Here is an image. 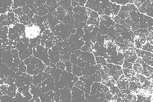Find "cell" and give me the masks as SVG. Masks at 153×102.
Masks as SVG:
<instances>
[{"label":"cell","instance_id":"obj_1","mask_svg":"<svg viewBox=\"0 0 153 102\" xmlns=\"http://www.w3.org/2000/svg\"><path fill=\"white\" fill-rule=\"evenodd\" d=\"M24 63L26 65V72L30 75H35L43 72L46 68V65L41 60L35 56H29L24 60Z\"/></svg>","mask_w":153,"mask_h":102},{"label":"cell","instance_id":"obj_2","mask_svg":"<svg viewBox=\"0 0 153 102\" xmlns=\"http://www.w3.org/2000/svg\"><path fill=\"white\" fill-rule=\"evenodd\" d=\"M72 12H73V17L75 20V23H74L75 29L85 27L88 20L86 7L78 5V6L73 7Z\"/></svg>","mask_w":153,"mask_h":102},{"label":"cell","instance_id":"obj_3","mask_svg":"<svg viewBox=\"0 0 153 102\" xmlns=\"http://www.w3.org/2000/svg\"><path fill=\"white\" fill-rule=\"evenodd\" d=\"M111 2L110 0H95L94 7L92 10L97 12L99 16L106 15L111 16Z\"/></svg>","mask_w":153,"mask_h":102},{"label":"cell","instance_id":"obj_4","mask_svg":"<svg viewBox=\"0 0 153 102\" xmlns=\"http://www.w3.org/2000/svg\"><path fill=\"white\" fill-rule=\"evenodd\" d=\"M109 91V87H106L105 84L101 82H94L91 85L90 95H93L98 99H105L106 93Z\"/></svg>","mask_w":153,"mask_h":102},{"label":"cell","instance_id":"obj_5","mask_svg":"<svg viewBox=\"0 0 153 102\" xmlns=\"http://www.w3.org/2000/svg\"><path fill=\"white\" fill-rule=\"evenodd\" d=\"M33 56L37 57L42 61L44 62L46 65H50V60L48 57V49L42 46L40 44H39L37 46L33 48Z\"/></svg>","mask_w":153,"mask_h":102},{"label":"cell","instance_id":"obj_6","mask_svg":"<svg viewBox=\"0 0 153 102\" xmlns=\"http://www.w3.org/2000/svg\"><path fill=\"white\" fill-rule=\"evenodd\" d=\"M51 30L55 36H58L62 39H67L71 34L68 26L62 22H59L55 27L51 29Z\"/></svg>","mask_w":153,"mask_h":102},{"label":"cell","instance_id":"obj_7","mask_svg":"<svg viewBox=\"0 0 153 102\" xmlns=\"http://www.w3.org/2000/svg\"><path fill=\"white\" fill-rule=\"evenodd\" d=\"M68 39L69 47L71 51V52H75V50H79L81 48V47L85 44V41L82 39L77 34H73L70 35Z\"/></svg>","mask_w":153,"mask_h":102},{"label":"cell","instance_id":"obj_8","mask_svg":"<svg viewBox=\"0 0 153 102\" xmlns=\"http://www.w3.org/2000/svg\"><path fill=\"white\" fill-rule=\"evenodd\" d=\"M54 34L49 29L44 30L42 34H41V40H40V45L44 46L48 49L51 48L53 46V38H54Z\"/></svg>","mask_w":153,"mask_h":102},{"label":"cell","instance_id":"obj_9","mask_svg":"<svg viewBox=\"0 0 153 102\" xmlns=\"http://www.w3.org/2000/svg\"><path fill=\"white\" fill-rule=\"evenodd\" d=\"M106 67L108 69L109 75L116 82L119 79V78L123 74L121 65H115V64H112V63H107Z\"/></svg>","mask_w":153,"mask_h":102},{"label":"cell","instance_id":"obj_10","mask_svg":"<svg viewBox=\"0 0 153 102\" xmlns=\"http://www.w3.org/2000/svg\"><path fill=\"white\" fill-rule=\"evenodd\" d=\"M41 34H42V32H41L39 26L35 25L34 23H31L29 25L25 26V37L29 38H36L41 35Z\"/></svg>","mask_w":153,"mask_h":102},{"label":"cell","instance_id":"obj_11","mask_svg":"<svg viewBox=\"0 0 153 102\" xmlns=\"http://www.w3.org/2000/svg\"><path fill=\"white\" fill-rule=\"evenodd\" d=\"M40 88L42 90V92H48L49 91H53L55 89V81L50 74H48L47 77L42 81L40 85Z\"/></svg>","mask_w":153,"mask_h":102},{"label":"cell","instance_id":"obj_12","mask_svg":"<svg viewBox=\"0 0 153 102\" xmlns=\"http://www.w3.org/2000/svg\"><path fill=\"white\" fill-rule=\"evenodd\" d=\"M128 84H129V80L124 76V74H122L119 78V79L116 82V85L120 89V92L124 94H128L131 92L130 90L128 89Z\"/></svg>","mask_w":153,"mask_h":102},{"label":"cell","instance_id":"obj_13","mask_svg":"<svg viewBox=\"0 0 153 102\" xmlns=\"http://www.w3.org/2000/svg\"><path fill=\"white\" fill-rule=\"evenodd\" d=\"M135 52L137 54V57H140L144 63L152 66V52H146L142 49H135Z\"/></svg>","mask_w":153,"mask_h":102},{"label":"cell","instance_id":"obj_14","mask_svg":"<svg viewBox=\"0 0 153 102\" xmlns=\"http://www.w3.org/2000/svg\"><path fill=\"white\" fill-rule=\"evenodd\" d=\"M71 101H85V93L83 90L79 89V87H72L71 88Z\"/></svg>","mask_w":153,"mask_h":102},{"label":"cell","instance_id":"obj_15","mask_svg":"<svg viewBox=\"0 0 153 102\" xmlns=\"http://www.w3.org/2000/svg\"><path fill=\"white\" fill-rule=\"evenodd\" d=\"M137 10L142 14L152 17V3L151 0H146L140 7H137Z\"/></svg>","mask_w":153,"mask_h":102},{"label":"cell","instance_id":"obj_16","mask_svg":"<svg viewBox=\"0 0 153 102\" xmlns=\"http://www.w3.org/2000/svg\"><path fill=\"white\" fill-rule=\"evenodd\" d=\"M123 55H124V61H125L134 63L137 59V56L135 52L134 47H128V49L125 50L123 52Z\"/></svg>","mask_w":153,"mask_h":102},{"label":"cell","instance_id":"obj_17","mask_svg":"<svg viewBox=\"0 0 153 102\" xmlns=\"http://www.w3.org/2000/svg\"><path fill=\"white\" fill-rule=\"evenodd\" d=\"M60 101H71V89L67 87H64L59 89Z\"/></svg>","mask_w":153,"mask_h":102},{"label":"cell","instance_id":"obj_18","mask_svg":"<svg viewBox=\"0 0 153 102\" xmlns=\"http://www.w3.org/2000/svg\"><path fill=\"white\" fill-rule=\"evenodd\" d=\"M106 61L107 63H112L115 65H122L123 62H124V55L122 52H118L115 56H108L106 58Z\"/></svg>","mask_w":153,"mask_h":102},{"label":"cell","instance_id":"obj_19","mask_svg":"<svg viewBox=\"0 0 153 102\" xmlns=\"http://www.w3.org/2000/svg\"><path fill=\"white\" fill-rule=\"evenodd\" d=\"M100 24L103 25L104 26H106V28H110L111 26H113L115 25V22L113 21V19L111 16H106V15H102L100 16Z\"/></svg>","mask_w":153,"mask_h":102},{"label":"cell","instance_id":"obj_20","mask_svg":"<svg viewBox=\"0 0 153 102\" xmlns=\"http://www.w3.org/2000/svg\"><path fill=\"white\" fill-rule=\"evenodd\" d=\"M45 17H46V20H47L48 24V26H49V29H53V27H55V26L59 23L58 19L56 18V16L53 15V13H48L47 16H45Z\"/></svg>","mask_w":153,"mask_h":102},{"label":"cell","instance_id":"obj_21","mask_svg":"<svg viewBox=\"0 0 153 102\" xmlns=\"http://www.w3.org/2000/svg\"><path fill=\"white\" fill-rule=\"evenodd\" d=\"M60 7H62L63 9H65L67 13H72L73 7L71 5V0H59L58 3Z\"/></svg>","mask_w":153,"mask_h":102},{"label":"cell","instance_id":"obj_22","mask_svg":"<svg viewBox=\"0 0 153 102\" xmlns=\"http://www.w3.org/2000/svg\"><path fill=\"white\" fill-rule=\"evenodd\" d=\"M39 98H40V101H54V92L53 91L44 92L41 95Z\"/></svg>","mask_w":153,"mask_h":102},{"label":"cell","instance_id":"obj_23","mask_svg":"<svg viewBox=\"0 0 153 102\" xmlns=\"http://www.w3.org/2000/svg\"><path fill=\"white\" fill-rule=\"evenodd\" d=\"M17 92V87L16 84H11L7 86V95L12 96V97H15Z\"/></svg>","mask_w":153,"mask_h":102},{"label":"cell","instance_id":"obj_24","mask_svg":"<svg viewBox=\"0 0 153 102\" xmlns=\"http://www.w3.org/2000/svg\"><path fill=\"white\" fill-rule=\"evenodd\" d=\"M34 13L36 15L41 16H46L48 13V11L47 7L45 5H42V6L37 7V8L35 10Z\"/></svg>","mask_w":153,"mask_h":102},{"label":"cell","instance_id":"obj_25","mask_svg":"<svg viewBox=\"0 0 153 102\" xmlns=\"http://www.w3.org/2000/svg\"><path fill=\"white\" fill-rule=\"evenodd\" d=\"M94 48V43H92L90 41H88V42H85V44L81 47L80 50L83 52H92Z\"/></svg>","mask_w":153,"mask_h":102},{"label":"cell","instance_id":"obj_26","mask_svg":"<svg viewBox=\"0 0 153 102\" xmlns=\"http://www.w3.org/2000/svg\"><path fill=\"white\" fill-rule=\"evenodd\" d=\"M8 34V27L7 26H2L0 27V39L7 40Z\"/></svg>","mask_w":153,"mask_h":102},{"label":"cell","instance_id":"obj_27","mask_svg":"<svg viewBox=\"0 0 153 102\" xmlns=\"http://www.w3.org/2000/svg\"><path fill=\"white\" fill-rule=\"evenodd\" d=\"M120 9V5L117 3H111V17L114 16H116L118 14Z\"/></svg>","mask_w":153,"mask_h":102},{"label":"cell","instance_id":"obj_28","mask_svg":"<svg viewBox=\"0 0 153 102\" xmlns=\"http://www.w3.org/2000/svg\"><path fill=\"white\" fill-rule=\"evenodd\" d=\"M71 73L74 74V75H75V76L79 77V76H81L82 75V69L77 65L73 64V65H72Z\"/></svg>","mask_w":153,"mask_h":102},{"label":"cell","instance_id":"obj_29","mask_svg":"<svg viewBox=\"0 0 153 102\" xmlns=\"http://www.w3.org/2000/svg\"><path fill=\"white\" fill-rule=\"evenodd\" d=\"M95 61L97 65H99L101 66H104L107 64L106 59L103 56H95Z\"/></svg>","mask_w":153,"mask_h":102},{"label":"cell","instance_id":"obj_30","mask_svg":"<svg viewBox=\"0 0 153 102\" xmlns=\"http://www.w3.org/2000/svg\"><path fill=\"white\" fill-rule=\"evenodd\" d=\"M111 3H117L119 5H126L128 3H134V0H110Z\"/></svg>","mask_w":153,"mask_h":102},{"label":"cell","instance_id":"obj_31","mask_svg":"<svg viewBox=\"0 0 153 102\" xmlns=\"http://www.w3.org/2000/svg\"><path fill=\"white\" fill-rule=\"evenodd\" d=\"M142 50L146 51V52H152V43L150 42H146L143 44V46L142 47Z\"/></svg>","mask_w":153,"mask_h":102},{"label":"cell","instance_id":"obj_32","mask_svg":"<svg viewBox=\"0 0 153 102\" xmlns=\"http://www.w3.org/2000/svg\"><path fill=\"white\" fill-rule=\"evenodd\" d=\"M109 92L112 95H114V96H117L118 94H119L120 92V89L117 87V86L116 85H114V86H111V87H109Z\"/></svg>","mask_w":153,"mask_h":102},{"label":"cell","instance_id":"obj_33","mask_svg":"<svg viewBox=\"0 0 153 102\" xmlns=\"http://www.w3.org/2000/svg\"><path fill=\"white\" fill-rule=\"evenodd\" d=\"M65 69H66V71L67 72H71L72 70V64L71 61L69 60V61H65Z\"/></svg>","mask_w":153,"mask_h":102},{"label":"cell","instance_id":"obj_34","mask_svg":"<svg viewBox=\"0 0 153 102\" xmlns=\"http://www.w3.org/2000/svg\"><path fill=\"white\" fill-rule=\"evenodd\" d=\"M122 67L124 69H133V63L124 61L122 64Z\"/></svg>","mask_w":153,"mask_h":102},{"label":"cell","instance_id":"obj_35","mask_svg":"<svg viewBox=\"0 0 153 102\" xmlns=\"http://www.w3.org/2000/svg\"><path fill=\"white\" fill-rule=\"evenodd\" d=\"M18 70L19 71L22 72V73H25L26 72V65H25L24 61H21L18 65Z\"/></svg>","mask_w":153,"mask_h":102},{"label":"cell","instance_id":"obj_36","mask_svg":"<svg viewBox=\"0 0 153 102\" xmlns=\"http://www.w3.org/2000/svg\"><path fill=\"white\" fill-rule=\"evenodd\" d=\"M75 33L78 34L79 37H83V35L85 34V31H84V29L82 28H77L76 30H75Z\"/></svg>","mask_w":153,"mask_h":102},{"label":"cell","instance_id":"obj_37","mask_svg":"<svg viewBox=\"0 0 153 102\" xmlns=\"http://www.w3.org/2000/svg\"><path fill=\"white\" fill-rule=\"evenodd\" d=\"M76 3H78L79 6H81V7H85V3L87 2V0H75Z\"/></svg>","mask_w":153,"mask_h":102},{"label":"cell","instance_id":"obj_38","mask_svg":"<svg viewBox=\"0 0 153 102\" xmlns=\"http://www.w3.org/2000/svg\"><path fill=\"white\" fill-rule=\"evenodd\" d=\"M71 1H75V0H71Z\"/></svg>","mask_w":153,"mask_h":102},{"label":"cell","instance_id":"obj_39","mask_svg":"<svg viewBox=\"0 0 153 102\" xmlns=\"http://www.w3.org/2000/svg\"><path fill=\"white\" fill-rule=\"evenodd\" d=\"M151 1H152V0H151Z\"/></svg>","mask_w":153,"mask_h":102},{"label":"cell","instance_id":"obj_40","mask_svg":"<svg viewBox=\"0 0 153 102\" xmlns=\"http://www.w3.org/2000/svg\"><path fill=\"white\" fill-rule=\"evenodd\" d=\"M0 101H1V100H0Z\"/></svg>","mask_w":153,"mask_h":102}]
</instances>
